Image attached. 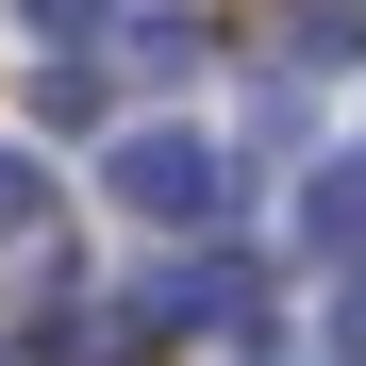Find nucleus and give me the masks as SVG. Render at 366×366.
Returning a JSON list of instances; mask_svg holds the SVG:
<instances>
[{"label":"nucleus","mask_w":366,"mask_h":366,"mask_svg":"<svg viewBox=\"0 0 366 366\" xmlns=\"http://www.w3.org/2000/svg\"><path fill=\"white\" fill-rule=\"evenodd\" d=\"M283 67H366V0H300L283 17Z\"/></svg>","instance_id":"3"},{"label":"nucleus","mask_w":366,"mask_h":366,"mask_svg":"<svg viewBox=\"0 0 366 366\" xmlns=\"http://www.w3.org/2000/svg\"><path fill=\"white\" fill-rule=\"evenodd\" d=\"M300 233H317V250H366V150H350V167H317V183H300Z\"/></svg>","instance_id":"4"},{"label":"nucleus","mask_w":366,"mask_h":366,"mask_svg":"<svg viewBox=\"0 0 366 366\" xmlns=\"http://www.w3.org/2000/svg\"><path fill=\"white\" fill-rule=\"evenodd\" d=\"M100 100H117V84L84 67V50H50V67H34V117H50V134H84V117H100Z\"/></svg>","instance_id":"5"},{"label":"nucleus","mask_w":366,"mask_h":366,"mask_svg":"<svg viewBox=\"0 0 366 366\" xmlns=\"http://www.w3.org/2000/svg\"><path fill=\"white\" fill-rule=\"evenodd\" d=\"M34 34H50V50H100L117 17H100V0H34Z\"/></svg>","instance_id":"7"},{"label":"nucleus","mask_w":366,"mask_h":366,"mask_svg":"<svg viewBox=\"0 0 366 366\" xmlns=\"http://www.w3.org/2000/svg\"><path fill=\"white\" fill-rule=\"evenodd\" d=\"M34 217H50V167H34V150H0V233H34Z\"/></svg>","instance_id":"6"},{"label":"nucleus","mask_w":366,"mask_h":366,"mask_svg":"<svg viewBox=\"0 0 366 366\" xmlns=\"http://www.w3.org/2000/svg\"><path fill=\"white\" fill-rule=\"evenodd\" d=\"M117 50H134V84H183V67H200V17H183V0H134V17H117Z\"/></svg>","instance_id":"2"},{"label":"nucleus","mask_w":366,"mask_h":366,"mask_svg":"<svg viewBox=\"0 0 366 366\" xmlns=\"http://www.w3.org/2000/svg\"><path fill=\"white\" fill-rule=\"evenodd\" d=\"M117 200H134L150 233H217V217H233V150H200V134H117Z\"/></svg>","instance_id":"1"}]
</instances>
